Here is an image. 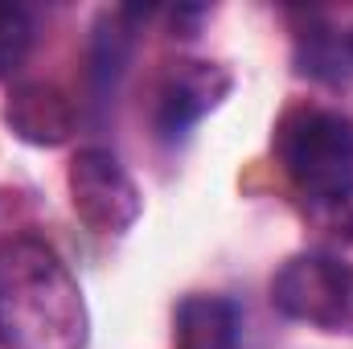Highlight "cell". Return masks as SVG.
Instances as JSON below:
<instances>
[{"label":"cell","instance_id":"8992f818","mask_svg":"<svg viewBox=\"0 0 353 349\" xmlns=\"http://www.w3.org/2000/svg\"><path fill=\"white\" fill-rule=\"evenodd\" d=\"M4 123L33 148H62L79 128V111L54 83H17L4 99Z\"/></svg>","mask_w":353,"mask_h":349},{"label":"cell","instance_id":"9c48e42d","mask_svg":"<svg viewBox=\"0 0 353 349\" xmlns=\"http://www.w3.org/2000/svg\"><path fill=\"white\" fill-rule=\"evenodd\" d=\"M308 218L337 243H353V193L337 197V201H321L308 206Z\"/></svg>","mask_w":353,"mask_h":349},{"label":"cell","instance_id":"277c9868","mask_svg":"<svg viewBox=\"0 0 353 349\" xmlns=\"http://www.w3.org/2000/svg\"><path fill=\"white\" fill-rule=\"evenodd\" d=\"M66 189H70V206H74L79 222L94 235H107V239L128 235L144 214L140 185L119 165V157L107 148L74 152L70 169H66Z\"/></svg>","mask_w":353,"mask_h":349},{"label":"cell","instance_id":"3957f363","mask_svg":"<svg viewBox=\"0 0 353 349\" xmlns=\"http://www.w3.org/2000/svg\"><path fill=\"white\" fill-rule=\"evenodd\" d=\"M271 304L288 321L353 333V267L333 255H292L271 275Z\"/></svg>","mask_w":353,"mask_h":349},{"label":"cell","instance_id":"30bf717a","mask_svg":"<svg viewBox=\"0 0 353 349\" xmlns=\"http://www.w3.org/2000/svg\"><path fill=\"white\" fill-rule=\"evenodd\" d=\"M350 58H353V33H350Z\"/></svg>","mask_w":353,"mask_h":349},{"label":"cell","instance_id":"5b68a950","mask_svg":"<svg viewBox=\"0 0 353 349\" xmlns=\"http://www.w3.org/2000/svg\"><path fill=\"white\" fill-rule=\"evenodd\" d=\"M234 87V74L222 62H205V58H181L169 62V70L161 74L157 94H152V128L161 140L185 136L193 123H201Z\"/></svg>","mask_w":353,"mask_h":349},{"label":"cell","instance_id":"ba28073f","mask_svg":"<svg viewBox=\"0 0 353 349\" xmlns=\"http://www.w3.org/2000/svg\"><path fill=\"white\" fill-rule=\"evenodd\" d=\"M33 12L17 0H0V79H8L12 70L25 66L29 50H33Z\"/></svg>","mask_w":353,"mask_h":349},{"label":"cell","instance_id":"7a4b0ae2","mask_svg":"<svg viewBox=\"0 0 353 349\" xmlns=\"http://www.w3.org/2000/svg\"><path fill=\"white\" fill-rule=\"evenodd\" d=\"M275 161L283 177L296 185V193L308 206L321 201H337L353 193V119L333 111V107H316V103H300L288 107L275 123L271 136Z\"/></svg>","mask_w":353,"mask_h":349},{"label":"cell","instance_id":"52a82bcc","mask_svg":"<svg viewBox=\"0 0 353 349\" xmlns=\"http://www.w3.org/2000/svg\"><path fill=\"white\" fill-rule=\"evenodd\" d=\"M243 341V312L226 296H185L173 312L176 349H239Z\"/></svg>","mask_w":353,"mask_h":349},{"label":"cell","instance_id":"6da1fadb","mask_svg":"<svg viewBox=\"0 0 353 349\" xmlns=\"http://www.w3.org/2000/svg\"><path fill=\"white\" fill-rule=\"evenodd\" d=\"M87 346V296L66 259L37 235L0 239V349Z\"/></svg>","mask_w":353,"mask_h":349}]
</instances>
